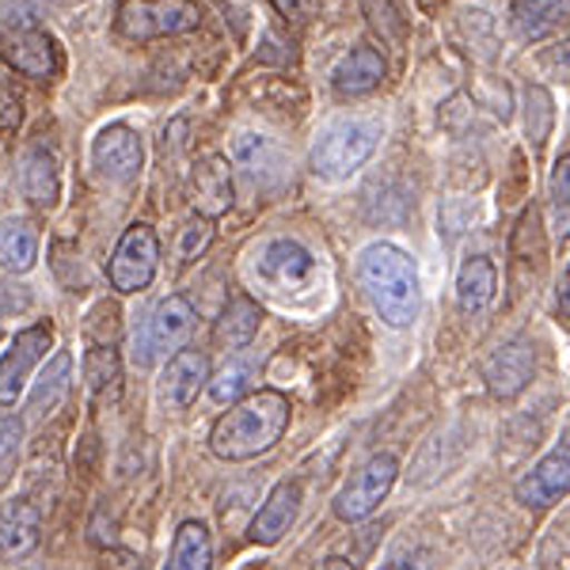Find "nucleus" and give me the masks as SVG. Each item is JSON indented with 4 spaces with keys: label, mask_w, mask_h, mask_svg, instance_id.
Returning a JSON list of instances; mask_svg holds the SVG:
<instances>
[{
    "label": "nucleus",
    "mask_w": 570,
    "mask_h": 570,
    "mask_svg": "<svg viewBox=\"0 0 570 570\" xmlns=\"http://www.w3.org/2000/svg\"><path fill=\"white\" fill-rule=\"evenodd\" d=\"M289 400L282 392H252L236 403L233 411H225L214 422L209 434V449L220 461H252V456L266 453L282 441L289 430Z\"/></svg>",
    "instance_id": "nucleus-1"
},
{
    "label": "nucleus",
    "mask_w": 570,
    "mask_h": 570,
    "mask_svg": "<svg viewBox=\"0 0 570 570\" xmlns=\"http://www.w3.org/2000/svg\"><path fill=\"white\" fill-rule=\"evenodd\" d=\"M357 285L389 327H411L422 312L419 271L400 247L370 244L357 255Z\"/></svg>",
    "instance_id": "nucleus-2"
},
{
    "label": "nucleus",
    "mask_w": 570,
    "mask_h": 570,
    "mask_svg": "<svg viewBox=\"0 0 570 570\" xmlns=\"http://www.w3.org/2000/svg\"><path fill=\"white\" fill-rule=\"evenodd\" d=\"M198 324V312L187 297H168L153 308V316L145 320L141 331H134L130 343V362L137 370H149L160 354H176L183 343L190 338V331Z\"/></svg>",
    "instance_id": "nucleus-3"
},
{
    "label": "nucleus",
    "mask_w": 570,
    "mask_h": 570,
    "mask_svg": "<svg viewBox=\"0 0 570 570\" xmlns=\"http://www.w3.org/2000/svg\"><path fill=\"white\" fill-rule=\"evenodd\" d=\"M202 23V8L190 0H122L118 4V31L134 42L187 35Z\"/></svg>",
    "instance_id": "nucleus-4"
},
{
    "label": "nucleus",
    "mask_w": 570,
    "mask_h": 570,
    "mask_svg": "<svg viewBox=\"0 0 570 570\" xmlns=\"http://www.w3.org/2000/svg\"><path fill=\"white\" fill-rule=\"evenodd\" d=\"M381 130L373 122H338L312 149V171L320 179H346L373 156Z\"/></svg>",
    "instance_id": "nucleus-5"
},
{
    "label": "nucleus",
    "mask_w": 570,
    "mask_h": 570,
    "mask_svg": "<svg viewBox=\"0 0 570 570\" xmlns=\"http://www.w3.org/2000/svg\"><path fill=\"white\" fill-rule=\"evenodd\" d=\"M160 266V240L149 225H130L118 240L115 255H110L107 278L118 293H141L149 289Z\"/></svg>",
    "instance_id": "nucleus-6"
},
{
    "label": "nucleus",
    "mask_w": 570,
    "mask_h": 570,
    "mask_svg": "<svg viewBox=\"0 0 570 570\" xmlns=\"http://www.w3.org/2000/svg\"><path fill=\"white\" fill-rule=\"evenodd\" d=\"M395 475H400V461L392 453H376L370 456L357 472L351 475V483L335 494V518L338 521H362L389 499Z\"/></svg>",
    "instance_id": "nucleus-7"
},
{
    "label": "nucleus",
    "mask_w": 570,
    "mask_h": 570,
    "mask_svg": "<svg viewBox=\"0 0 570 570\" xmlns=\"http://www.w3.org/2000/svg\"><path fill=\"white\" fill-rule=\"evenodd\" d=\"M255 274L274 293H293L312 282L316 274V259L301 240H266L255 252Z\"/></svg>",
    "instance_id": "nucleus-8"
},
{
    "label": "nucleus",
    "mask_w": 570,
    "mask_h": 570,
    "mask_svg": "<svg viewBox=\"0 0 570 570\" xmlns=\"http://www.w3.org/2000/svg\"><path fill=\"white\" fill-rule=\"evenodd\" d=\"M50 343H53L50 324H35L16 335L12 351L0 357V403L20 400V392L27 389V381H31L35 365H39L46 351H50Z\"/></svg>",
    "instance_id": "nucleus-9"
},
{
    "label": "nucleus",
    "mask_w": 570,
    "mask_h": 570,
    "mask_svg": "<svg viewBox=\"0 0 570 570\" xmlns=\"http://www.w3.org/2000/svg\"><path fill=\"white\" fill-rule=\"evenodd\" d=\"M532 373H537V351H532L529 338H513V343L499 346V351L483 362V381L494 400H513V395H521L529 389Z\"/></svg>",
    "instance_id": "nucleus-10"
},
{
    "label": "nucleus",
    "mask_w": 570,
    "mask_h": 570,
    "mask_svg": "<svg viewBox=\"0 0 570 570\" xmlns=\"http://www.w3.org/2000/svg\"><path fill=\"white\" fill-rule=\"evenodd\" d=\"M206 381H209L206 354L183 351L179 346V351L168 357V365H164L160 384H156V395H160V403L168 411H183L198 400V392L206 389Z\"/></svg>",
    "instance_id": "nucleus-11"
},
{
    "label": "nucleus",
    "mask_w": 570,
    "mask_h": 570,
    "mask_svg": "<svg viewBox=\"0 0 570 570\" xmlns=\"http://www.w3.org/2000/svg\"><path fill=\"white\" fill-rule=\"evenodd\" d=\"M0 58L8 61L16 72L35 80H46L58 72V46L39 27H23V31L0 35Z\"/></svg>",
    "instance_id": "nucleus-12"
},
{
    "label": "nucleus",
    "mask_w": 570,
    "mask_h": 570,
    "mask_svg": "<svg viewBox=\"0 0 570 570\" xmlns=\"http://www.w3.org/2000/svg\"><path fill=\"white\" fill-rule=\"evenodd\" d=\"M141 137H137L130 126H107L99 130V137L91 141V160L104 171L107 179H134L141 171Z\"/></svg>",
    "instance_id": "nucleus-13"
},
{
    "label": "nucleus",
    "mask_w": 570,
    "mask_h": 570,
    "mask_svg": "<svg viewBox=\"0 0 570 570\" xmlns=\"http://www.w3.org/2000/svg\"><path fill=\"white\" fill-rule=\"evenodd\" d=\"M567 487H570V449L563 441V445L551 449L544 461L518 483V502L529 505V510H544L556 499H563Z\"/></svg>",
    "instance_id": "nucleus-14"
},
{
    "label": "nucleus",
    "mask_w": 570,
    "mask_h": 570,
    "mask_svg": "<svg viewBox=\"0 0 570 570\" xmlns=\"http://www.w3.org/2000/svg\"><path fill=\"white\" fill-rule=\"evenodd\" d=\"M384 72H389V61L376 46H354L351 53L338 58V66L331 69V88L343 99L354 96H370L373 88H381Z\"/></svg>",
    "instance_id": "nucleus-15"
},
{
    "label": "nucleus",
    "mask_w": 570,
    "mask_h": 570,
    "mask_svg": "<svg viewBox=\"0 0 570 570\" xmlns=\"http://www.w3.org/2000/svg\"><path fill=\"white\" fill-rule=\"evenodd\" d=\"M42 540V513L27 499L0 505V559H27Z\"/></svg>",
    "instance_id": "nucleus-16"
},
{
    "label": "nucleus",
    "mask_w": 570,
    "mask_h": 570,
    "mask_svg": "<svg viewBox=\"0 0 570 570\" xmlns=\"http://www.w3.org/2000/svg\"><path fill=\"white\" fill-rule=\"evenodd\" d=\"M301 499H305V491H301V483L285 480L274 487L271 494H266V502L259 505V513H255L252 521V540L255 544H278L285 532L293 529V521H297L301 513Z\"/></svg>",
    "instance_id": "nucleus-17"
},
{
    "label": "nucleus",
    "mask_w": 570,
    "mask_h": 570,
    "mask_svg": "<svg viewBox=\"0 0 570 570\" xmlns=\"http://www.w3.org/2000/svg\"><path fill=\"white\" fill-rule=\"evenodd\" d=\"M233 171H228L225 156H206V160L195 168V179H190V202L202 217H220L233 209Z\"/></svg>",
    "instance_id": "nucleus-18"
},
{
    "label": "nucleus",
    "mask_w": 570,
    "mask_h": 570,
    "mask_svg": "<svg viewBox=\"0 0 570 570\" xmlns=\"http://www.w3.org/2000/svg\"><path fill=\"white\" fill-rule=\"evenodd\" d=\"M494 293H499V271H494V263L483 259V255L468 259L461 266V274H456V308L464 316H480V312L491 308Z\"/></svg>",
    "instance_id": "nucleus-19"
},
{
    "label": "nucleus",
    "mask_w": 570,
    "mask_h": 570,
    "mask_svg": "<svg viewBox=\"0 0 570 570\" xmlns=\"http://www.w3.org/2000/svg\"><path fill=\"white\" fill-rule=\"evenodd\" d=\"M39 259V228L27 217H0V271L27 274Z\"/></svg>",
    "instance_id": "nucleus-20"
},
{
    "label": "nucleus",
    "mask_w": 570,
    "mask_h": 570,
    "mask_svg": "<svg viewBox=\"0 0 570 570\" xmlns=\"http://www.w3.org/2000/svg\"><path fill=\"white\" fill-rule=\"evenodd\" d=\"M233 160L240 164V168L255 183H263V187H274V183L285 176L278 145H274L271 137H263V134H240V137H236V141H233Z\"/></svg>",
    "instance_id": "nucleus-21"
},
{
    "label": "nucleus",
    "mask_w": 570,
    "mask_h": 570,
    "mask_svg": "<svg viewBox=\"0 0 570 570\" xmlns=\"http://www.w3.org/2000/svg\"><path fill=\"white\" fill-rule=\"evenodd\" d=\"M20 187L27 202H35L39 209L58 206L61 195V179H58V160L46 149H31L23 156V171H20Z\"/></svg>",
    "instance_id": "nucleus-22"
},
{
    "label": "nucleus",
    "mask_w": 570,
    "mask_h": 570,
    "mask_svg": "<svg viewBox=\"0 0 570 570\" xmlns=\"http://www.w3.org/2000/svg\"><path fill=\"white\" fill-rule=\"evenodd\" d=\"M259 324H263V308L255 305L252 297L236 293L217 320V343L228 346V351H244V346L259 335Z\"/></svg>",
    "instance_id": "nucleus-23"
},
{
    "label": "nucleus",
    "mask_w": 570,
    "mask_h": 570,
    "mask_svg": "<svg viewBox=\"0 0 570 570\" xmlns=\"http://www.w3.org/2000/svg\"><path fill=\"white\" fill-rule=\"evenodd\" d=\"M69 381H72V357L61 351V354H53L50 362H46L39 384H35L31 400H27V415L46 419L50 411H58L61 400L69 395Z\"/></svg>",
    "instance_id": "nucleus-24"
},
{
    "label": "nucleus",
    "mask_w": 570,
    "mask_h": 570,
    "mask_svg": "<svg viewBox=\"0 0 570 570\" xmlns=\"http://www.w3.org/2000/svg\"><path fill=\"white\" fill-rule=\"evenodd\" d=\"M567 16V0H510V23L521 39H544Z\"/></svg>",
    "instance_id": "nucleus-25"
},
{
    "label": "nucleus",
    "mask_w": 570,
    "mask_h": 570,
    "mask_svg": "<svg viewBox=\"0 0 570 570\" xmlns=\"http://www.w3.org/2000/svg\"><path fill=\"white\" fill-rule=\"evenodd\" d=\"M168 567L171 570H209L214 567V544H209V529L202 525V521H183L179 525Z\"/></svg>",
    "instance_id": "nucleus-26"
},
{
    "label": "nucleus",
    "mask_w": 570,
    "mask_h": 570,
    "mask_svg": "<svg viewBox=\"0 0 570 570\" xmlns=\"http://www.w3.org/2000/svg\"><path fill=\"white\" fill-rule=\"evenodd\" d=\"M85 381L88 392L96 403H104L107 395L118 392V381H122V370H118V354L110 346H91L85 357Z\"/></svg>",
    "instance_id": "nucleus-27"
},
{
    "label": "nucleus",
    "mask_w": 570,
    "mask_h": 570,
    "mask_svg": "<svg viewBox=\"0 0 570 570\" xmlns=\"http://www.w3.org/2000/svg\"><path fill=\"white\" fill-rule=\"evenodd\" d=\"M255 373H259V362H255V357H233L225 370L206 381L209 395H214L217 403H236L247 389H252Z\"/></svg>",
    "instance_id": "nucleus-28"
},
{
    "label": "nucleus",
    "mask_w": 570,
    "mask_h": 570,
    "mask_svg": "<svg viewBox=\"0 0 570 570\" xmlns=\"http://www.w3.org/2000/svg\"><path fill=\"white\" fill-rule=\"evenodd\" d=\"M362 4H365V16H370V27L381 39H389V42L403 39V20L392 8V0H362Z\"/></svg>",
    "instance_id": "nucleus-29"
},
{
    "label": "nucleus",
    "mask_w": 570,
    "mask_h": 570,
    "mask_svg": "<svg viewBox=\"0 0 570 570\" xmlns=\"http://www.w3.org/2000/svg\"><path fill=\"white\" fill-rule=\"evenodd\" d=\"M551 118H556L551 96H548L544 88H529V137L537 145L551 134Z\"/></svg>",
    "instance_id": "nucleus-30"
},
{
    "label": "nucleus",
    "mask_w": 570,
    "mask_h": 570,
    "mask_svg": "<svg viewBox=\"0 0 570 570\" xmlns=\"http://www.w3.org/2000/svg\"><path fill=\"white\" fill-rule=\"evenodd\" d=\"M209 244H214V225H209V217L190 220L179 233V263H195Z\"/></svg>",
    "instance_id": "nucleus-31"
},
{
    "label": "nucleus",
    "mask_w": 570,
    "mask_h": 570,
    "mask_svg": "<svg viewBox=\"0 0 570 570\" xmlns=\"http://www.w3.org/2000/svg\"><path fill=\"white\" fill-rule=\"evenodd\" d=\"M20 441H23V419H0V480L8 475L12 468L16 453H20Z\"/></svg>",
    "instance_id": "nucleus-32"
},
{
    "label": "nucleus",
    "mask_w": 570,
    "mask_h": 570,
    "mask_svg": "<svg viewBox=\"0 0 570 570\" xmlns=\"http://www.w3.org/2000/svg\"><path fill=\"white\" fill-rule=\"evenodd\" d=\"M551 202H556L559 217L567 225V202H570V156L563 153L556 160V171H551Z\"/></svg>",
    "instance_id": "nucleus-33"
},
{
    "label": "nucleus",
    "mask_w": 570,
    "mask_h": 570,
    "mask_svg": "<svg viewBox=\"0 0 570 570\" xmlns=\"http://www.w3.org/2000/svg\"><path fill=\"white\" fill-rule=\"evenodd\" d=\"M271 4H274V12L289 23H308L312 16L320 12V0H271Z\"/></svg>",
    "instance_id": "nucleus-34"
},
{
    "label": "nucleus",
    "mask_w": 570,
    "mask_h": 570,
    "mask_svg": "<svg viewBox=\"0 0 570 570\" xmlns=\"http://www.w3.org/2000/svg\"><path fill=\"white\" fill-rule=\"evenodd\" d=\"M23 122V107L4 85H0V134H16Z\"/></svg>",
    "instance_id": "nucleus-35"
},
{
    "label": "nucleus",
    "mask_w": 570,
    "mask_h": 570,
    "mask_svg": "<svg viewBox=\"0 0 570 570\" xmlns=\"http://www.w3.org/2000/svg\"><path fill=\"white\" fill-rule=\"evenodd\" d=\"M567 285H570V278L563 271V282H559V308H563V320H567Z\"/></svg>",
    "instance_id": "nucleus-36"
}]
</instances>
